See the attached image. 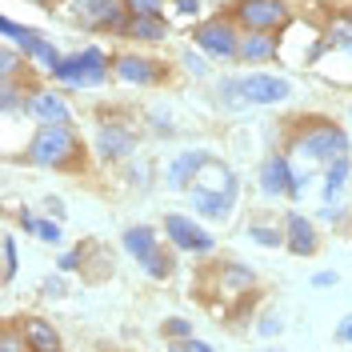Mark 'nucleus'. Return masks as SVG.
<instances>
[{
  "instance_id": "obj_4",
  "label": "nucleus",
  "mask_w": 352,
  "mask_h": 352,
  "mask_svg": "<svg viewBox=\"0 0 352 352\" xmlns=\"http://www.w3.org/2000/svg\"><path fill=\"white\" fill-rule=\"evenodd\" d=\"M109 68H112V60L100 48H80V52L65 56L60 65L52 68V76L60 85H72V88H96V85L109 80Z\"/></svg>"
},
{
  "instance_id": "obj_6",
  "label": "nucleus",
  "mask_w": 352,
  "mask_h": 352,
  "mask_svg": "<svg viewBox=\"0 0 352 352\" xmlns=\"http://www.w3.org/2000/svg\"><path fill=\"white\" fill-rule=\"evenodd\" d=\"M192 44H197L208 60H236V52H241V32H236L232 21H220L217 16V21H200L197 24Z\"/></svg>"
},
{
  "instance_id": "obj_15",
  "label": "nucleus",
  "mask_w": 352,
  "mask_h": 352,
  "mask_svg": "<svg viewBox=\"0 0 352 352\" xmlns=\"http://www.w3.org/2000/svg\"><path fill=\"white\" fill-rule=\"evenodd\" d=\"M212 156L204 153V148H188V153H180L168 164V188H176V192H184L188 184H197V176L204 173V164H208Z\"/></svg>"
},
{
  "instance_id": "obj_26",
  "label": "nucleus",
  "mask_w": 352,
  "mask_h": 352,
  "mask_svg": "<svg viewBox=\"0 0 352 352\" xmlns=\"http://www.w3.org/2000/svg\"><path fill=\"white\" fill-rule=\"evenodd\" d=\"M164 336H168V340H188V336H192V324H188V320H180V316H173V320H164Z\"/></svg>"
},
{
  "instance_id": "obj_13",
  "label": "nucleus",
  "mask_w": 352,
  "mask_h": 352,
  "mask_svg": "<svg viewBox=\"0 0 352 352\" xmlns=\"http://www.w3.org/2000/svg\"><path fill=\"white\" fill-rule=\"evenodd\" d=\"M261 192L264 197H292L296 192V173H292V164H288V156H268L261 164Z\"/></svg>"
},
{
  "instance_id": "obj_30",
  "label": "nucleus",
  "mask_w": 352,
  "mask_h": 352,
  "mask_svg": "<svg viewBox=\"0 0 352 352\" xmlns=\"http://www.w3.org/2000/svg\"><path fill=\"white\" fill-rule=\"evenodd\" d=\"M80 256H85V248H72V252H65V256H60V272H72V268L80 264Z\"/></svg>"
},
{
  "instance_id": "obj_21",
  "label": "nucleus",
  "mask_w": 352,
  "mask_h": 352,
  "mask_svg": "<svg viewBox=\"0 0 352 352\" xmlns=\"http://www.w3.org/2000/svg\"><path fill=\"white\" fill-rule=\"evenodd\" d=\"M349 176H352L349 156H340V160H332V164H329V173H324V200H329V204H336L340 188L349 184Z\"/></svg>"
},
{
  "instance_id": "obj_29",
  "label": "nucleus",
  "mask_w": 352,
  "mask_h": 352,
  "mask_svg": "<svg viewBox=\"0 0 352 352\" xmlns=\"http://www.w3.org/2000/svg\"><path fill=\"white\" fill-rule=\"evenodd\" d=\"M256 332H261V336H276V332H280V316H276V312H268V316H261V324H256Z\"/></svg>"
},
{
  "instance_id": "obj_33",
  "label": "nucleus",
  "mask_w": 352,
  "mask_h": 352,
  "mask_svg": "<svg viewBox=\"0 0 352 352\" xmlns=\"http://www.w3.org/2000/svg\"><path fill=\"white\" fill-rule=\"evenodd\" d=\"M184 352H217V349H212V344H204L200 336H188V340H184Z\"/></svg>"
},
{
  "instance_id": "obj_35",
  "label": "nucleus",
  "mask_w": 352,
  "mask_h": 352,
  "mask_svg": "<svg viewBox=\"0 0 352 352\" xmlns=\"http://www.w3.org/2000/svg\"><path fill=\"white\" fill-rule=\"evenodd\" d=\"M184 65L192 68V72H204V60H200V56H192V52H184Z\"/></svg>"
},
{
  "instance_id": "obj_27",
  "label": "nucleus",
  "mask_w": 352,
  "mask_h": 352,
  "mask_svg": "<svg viewBox=\"0 0 352 352\" xmlns=\"http://www.w3.org/2000/svg\"><path fill=\"white\" fill-rule=\"evenodd\" d=\"M164 0H129V16H160Z\"/></svg>"
},
{
  "instance_id": "obj_16",
  "label": "nucleus",
  "mask_w": 352,
  "mask_h": 352,
  "mask_svg": "<svg viewBox=\"0 0 352 352\" xmlns=\"http://www.w3.org/2000/svg\"><path fill=\"white\" fill-rule=\"evenodd\" d=\"M285 244L296 252V256H312L316 252V224L305 217V212H288L285 217Z\"/></svg>"
},
{
  "instance_id": "obj_11",
  "label": "nucleus",
  "mask_w": 352,
  "mask_h": 352,
  "mask_svg": "<svg viewBox=\"0 0 352 352\" xmlns=\"http://www.w3.org/2000/svg\"><path fill=\"white\" fill-rule=\"evenodd\" d=\"M112 72H116V80H124V85H156V80L164 76V68L156 65L153 56H140V52H120V56L112 60Z\"/></svg>"
},
{
  "instance_id": "obj_31",
  "label": "nucleus",
  "mask_w": 352,
  "mask_h": 352,
  "mask_svg": "<svg viewBox=\"0 0 352 352\" xmlns=\"http://www.w3.org/2000/svg\"><path fill=\"white\" fill-rule=\"evenodd\" d=\"M336 340H344V344H352V312L336 324Z\"/></svg>"
},
{
  "instance_id": "obj_18",
  "label": "nucleus",
  "mask_w": 352,
  "mask_h": 352,
  "mask_svg": "<svg viewBox=\"0 0 352 352\" xmlns=\"http://www.w3.org/2000/svg\"><path fill=\"white\" fill-rule=\"evenodd\" d=\"M21 332H24V340H28V349L32 352H65L56 329H52L48 320H41V316H28V320L21 324Z\"/></svg>"
},
{
  "instance_id": "obj_23",
  "label": "nucleus",
  "mask_w": 352,
  "mask_h": 352,
  "mask_svg": "<svg viewBox=\"0 0 352 352\" xmlns=\"http://www.w3.org/2000/svg\"><path fill=\"white\" fill-rule=\"evenodd\" d=\"M224 285L228 288H252L256 285V272H248L244 264H228V268H224Z\"/></svg>"
},
{
  "instance_id": "obj_19",
  "label": "nucleus",
  "mask_w": 352,
  "mask_h": 352,
  "mask_svg": "<svg viewBox=\"0 0 352 352\" xmlns=\"http://www.w3.org/2000/svg\"><path fill=\"white\" fill-rule=\"evenodd\" d=\"M276 48H280V44L272 41V32H244L236 60H244V65H264V60L276 56Z\"/></svg>"
},
{
  "instance_id": "obj_14",
  "label": "nucleus",
  "mask_w": 352,
  "mask_h": 352,
  "mask_svg": "<svg viewBox=\"0 0 352 352\" xmlns=\"http://www.w3.org/2000/svg\"><path fill=\"white\" fill-rule=\"evenodd\" d=\"M136 148V132L124 124H104L96 132V156L100 160H129Z\"/></svg>"
},
{
  "instance_id": "obj_37",
  "label": "nucleus",
  "mask_w": 352,
  "mask_h": 352,
  "mask_svg": "<svg viewBox=\"0 0 352 352\" xmlns=\"http://www.w3.org/2000/svg\"><path fill=\"white\" fill-rule=\"evenodd\" d=\"M32 4H44V8H52V4H56V0H32Z\"/></svg>"
},
{
  "instance_id": "obj_24",
  "label": "nucleus",
  "mask_w": 352,
  "mask_h": 352,
  "mask_svg": "<svg viewBox=\"0 0 352 352\" xmlns=\"http://www.w3.org/2000/svg\"><path fill=\"white\" fill-rule=\"evenodd\" d=\"M0 252H4V285H8V280L16 276V236H12V232H4Z\"/></svg>"
},
{
  "instance_id": "obj_5",
  "label": "nucleus",
  "mask_w": 352,
  "mask_h": 352,
  "mask_svg": "<svg viewBox=\"0 0 352 352\" xmlns=\"http://www.w3.org/2000/svg\"><path fill=\"white\" fill-rule=\"evenodd\" d=\"M124 252L140 261V268L153 276V280H168L173 276V256L160 248L156 241V228L148 224H136V228H124Z\"/></svg>"
},
{
  "instance_id": "obj_1",
  "label": "nucleus",
  "mask_w": 352,
  "mask_h": 352,
  "mask_svg": "<svg viewBox=\"0 0 352 352\" xmlns=\"http://www.w3.org/2000/svg\"><path fill=\"white\" fill-rule=\"evenodd\" d=\"M292 148L308 160H316V164H332V160L349 156V136L329 120H308L305 129L292 136Z\"/></svg>"
},
{
  "instance_id": "obj_25",
  "label": "nucleus",
  "mask_w": 352,
  "mask_h": 352,
  "mask_svg": "<svg viewBox=\"0 0 352 352\" xmlns=\"http://www.w3.org/2000/svg\"><path fill=\"white\" fill-rule=\"evenodd\" d=\"M16 65H21V56H16L12 48H4V52H0V80H4V85H16Z\"/></svg>"
},
{
  "instance_id": "obj_7",
  "label": "nucleus",
  "mask_w": 352,
  "mask_h": 352,
  "mask_svg": "<svg viewBox=\"0 0 352 352\" xmlns=\"http://www.w3.org/2000/svg\"><path fill=\"white\" fill-rule=\"evenodd\" d=\"M232 16L244 32H272V28H285L292 12L285 0H236Z\"/></svg>"
},
{
  "instance_id": "obj_20",
  "label": "nucleus",
  "mask_w": 352,
  "mask_h": 352,
  "mask_svg": "<svg viewBox=\"0 0 352 352\" xmlns=\"http://www.w3.org/2000/svg\"><path fill=\"white\" fill-rule=\"evenodd\" d=\"M124 36L129 41H140V44H160L168 36V21L164 16H132L124 24Z\"/></svg>"
},
{
  "instance_id": "obj_32",
  "label": "nucleus",
  "mask_w": 352,
  "mask_h": 352,
  "mask_svg": "<svg viewBox=\"0 0 352 352\" xmlns=\"http://www.w3.org/2000/svg\"><path fill=\"white\" fill-rule=\"evenodd\" d=\"M16 220H21V228H28V232L36 236V228H41V217H32V212L24 208V212H21V217H16Z\"/></svg>"
},
{
  "instance_id": "obj_17",
  "label": "nucleus",
  "mask_w": 352,
  "mask_h": 352,
  "mask_svg": "<svg viewBox=\"0 0 352 352\" xmlns=\"http://www.w3.org/2000/svg\"><path fill=\"white\" fill-rule=\"evenodd\" d=\"M232 204H236V192H204V188H192V208L204 220H228L232 217Z\"/></svg>"
},
{
  "instance_id": "obj_36",
  "label": "nucleus",
  "mask_w": 352,
  "mask_h": 352,
  "mask_svg": "<svg viewBox=\"0 0 352 352\" xmlns=\"http://www.w3.org/2000/svg\"><path fill=\"white\" fill-rule=\"evenodd\" d=\"M176 8H180V12H188V16H192V12H197V8H200V0H176Z\"/></svg>"
},
{
  "instance_id": "obj_28",
  "label": "nucleus",
  "mask_w": 352,
  "mask_h": 352,
  "mask_svg": "<svg viewBox=\"0 0 352 352\" xmlns=\"http://www.w3.org/2000/svg\"><path fill=\"white\" fill-rule=\"evenodd\" d=\"M36 236H41L44 244H60V224H56V220H41Z\"/></svg>"
},
{
  "instance_id": "obj_3",
  "label": "nucleus",
  "mask_w": 352,
  "mask_h": 352,
  "mask_svg": "<svg viewBox=\"0 0 352 352\" xmlns=\"http://www.w3.org/2000/svg\"><path fill=\"white\" fill-rule=\"evenodd\" d=\"M228 100H241V104H280L292 96V85L285 76H272V72H248L224 85Z\"/></svg>"
},
{
  "instance_id": "obj_8",
  "label": "nucleus",
  "mask_w": 352,
  "mask_h": 352,
  "mask_svg": "<svg viewBox=\"0 0 352 352\" xmlns=\"http://www.w3.org/2000/svg\"><path fill=\"white\" fill-rule=\"evenodd\" d=\"M129 0H72V16L85 24V28H109V32H124V24L132 16Z\"/></svg>"
},
{
  "instance_id": "obj_9",
  "label": "nucleus",
  "mask_w": 352,
  "mask_h": 352,
  "mask_svg": "<svg viewBox=\"0 0 352 352\" xmlns=\"http://www.w3.org/2000/svg\"><path fill=\"white\" fill-rule=\"evenodd\" d=\"M0 32H4L8 41H16V44H21V56H32V60H36L41 68H48V72H52V68H56L60 60H65L56 44H52V41H44L41 32H32V28H21V24L12 21V16H4V21H0Z\"/></svg>"
},
{
  "instance_id": "obj_2",
  "label": "nucleus",
  "mask_w": 352,
  "mask_h": 352,
  "mask_svg": "<svg viewBox=\"0 0 352 352\" xmlns=\"http://www.w3.org/2000/svg\"><path fill=\"white\" fill-rule=\"evenodd\" d=\"M80 153V140L68 124H41V132L28 140V160L41 168H68L72 156Z\"/></svg>"
},
{
  "instance_id": "obj_34",
  "label": "nucleus",
  "mask_w": 352,
  "mask_h": 352,
  "mask_svg": "<svg viewBox=\"0 0 352 352\" xmlns=\"http://www.w3.org/2000/svg\"><path fill=\"white\" fill-rule=\"evenodd\" d=\"M312 285H320V288H332V285H336V272H316V276H312Z\"/></svg>"
},
{
  "instance_id": "obj_10",
  "label": "nucleus",
  "mask_w": 352,
  "mask_h": 352,
  "mask_svg": "<svg viewBox=\"0 0 352 352\" xmlns=\"http://www.w3.org/2000/svg\"><path fill=\"white\" fill-rule=\"evenodd\" d=\"M164 232H168V241H173L180 252H212V236L200 228L197 220L180 217V212H168V217H164Z\"/></svg>"
},
{
  "instance_id": "obj_12",
  "label": "nucleus",
  "mask_w": 352,
  "mask_h": 352,
  "mask_svg": "<svg viewBox=\"0 0 352 352\" xmlns=\"http://www.w3.org/2000/svg\"><path fill=\"white\" fill-rule=\"evenodd\" d=\"M28 116H36L41 124H68V116H72V109H68V100L56 92V88H32L28 92Z\"/></svg>"
},
{
  "instance_id": "obj_38",
  "label": "nucleus",
  "mask_w": 352,
  "mask_h": 352,
  "mask_svg": "<svg viewBox=\"0 0 352 352\" xmlns=\"http://www.w3.org/2000/svg\"><path fill=\"white\" fill-rule=\"evenodd\" d=\"M168 352H184V344H180V349H168Z\"/></svg>"
},
{
  "instance_id": "obj_22",
  "label": "nucleus",
  "mask_w": 352,
  "mask_h": 352,
  "mask_svg": "<svg viewBox=\"0 0 352 352\" xmlns=\"http://www.w3.org/2000/svg\"><path fill=\"white\" fill-rule=\"evenodd\" d=\"M248 236L256 244H264V248H280V244H285V232H280V228H268V224H252Z\"/></svg>"
}]
</instances>
